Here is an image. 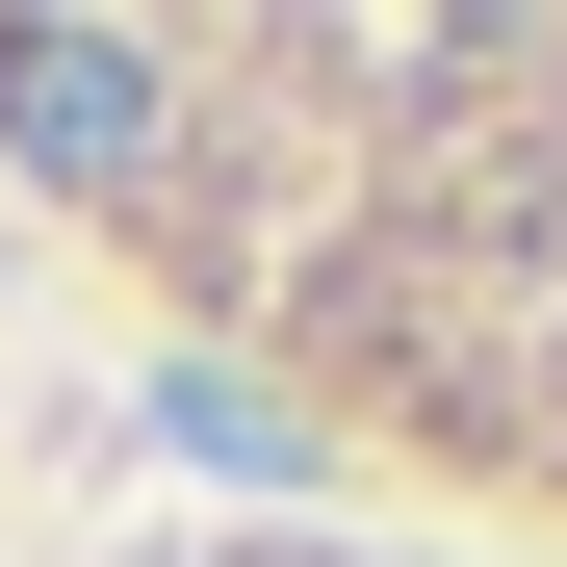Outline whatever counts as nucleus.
Returning a JSON list of instances; mask_svg holds the SVG:
<instances>
[{
	"label": "nucleus",
	"instance_id": "nucleus-1",
	"mask_svg": "<svg viewBox=\"0 0 567 567\" xmlns=\"http://www.w3.org/2000/svg\"><path fill=\"white\" fill-rule=\"evenodd\" d=\"M0 181L361 491L567 542V0H52L0 27Z\"/></svg>",
	"mask_w": 567,
	"mask_h": 567
},
{
	"label": "nucleus",
	"instance_id": "nucleus-2",
	"mask_svg": "<svg viewBox=\"0 0 567 567\" xmlns=\"http://www.w3.org/2000/svg\"><path fill=\"white\" fill-rule=\"evenodd\" d=\"M104 567H491V542H104Z\"/></svg>",
	"mask_w": 567,
	"mask_h": 567
}]
</instances>
